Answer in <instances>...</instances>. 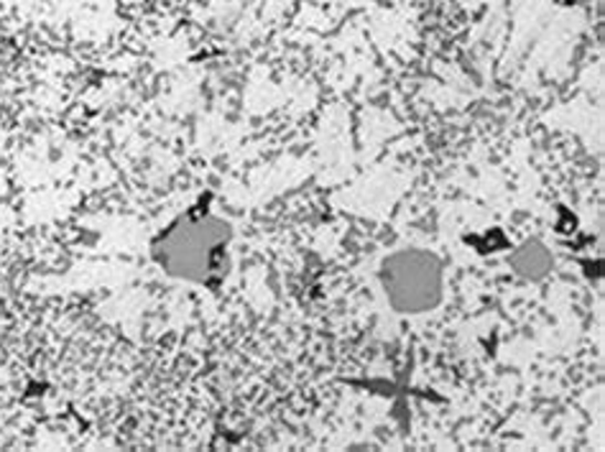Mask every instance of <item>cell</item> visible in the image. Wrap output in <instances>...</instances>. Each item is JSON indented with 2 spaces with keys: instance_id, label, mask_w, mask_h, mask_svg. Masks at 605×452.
<instances>
[{
  "instance_id": "obj_3",
  "label": "cell",
  "mask_w": 605,
  "mask_h": 452,
  "mask_svg": "<svg viewBox=\"0 0 605 452\" xmlns=\"http://www.w3.org/2000/svg\"><path fill=\"white\" fill-rule=\"evenodd\" d=\"M550 269V253H546L539 243H526L517 256V271L529 278H539Z\"/></svg>"
},
{
  "instance_id": "obj_1",
  "label": "cell",
  "mask_w": 605,
  "mask_h": 452,
  "mask_svg": "<svg viewBox=\"0 0 605 452\" xmlns=\"http://www.w3.org/2000/svg\"><path fill=\"white\" fill-rule=\"evenodd\" d=\"M228 225L205 218L200 223L174 225L154 245L159 264L174 276L205 282L210 271H218V256L226 251Z\"/></svg>"
},
{
  "instance_id": "obj_2",
  "label": "cell",
  "mask_w": 605,
  "mask_h": 452,
  "mask_svg": "<svg viewBox=\"0 0 605 452\" xmlns=\"http://www.w3.org/2000/svg\"><path fill=\"white\" fill-rule=\"evenodd\" d=\"M380 284L394 309L419 315L442 299V266L427 251H401L384 261Z\"/></svg>"
}]
</instances>
